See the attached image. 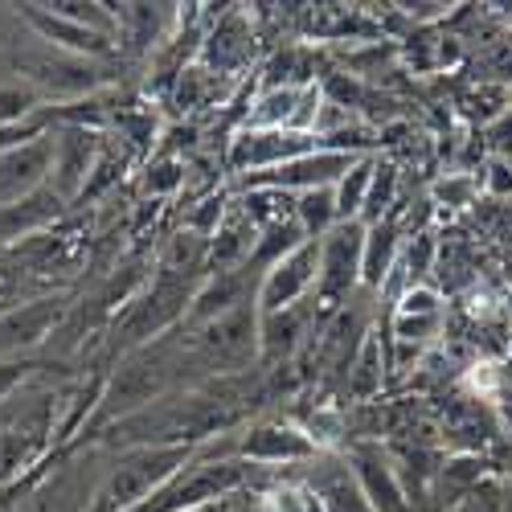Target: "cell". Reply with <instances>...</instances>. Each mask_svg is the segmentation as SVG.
<instances>
[{
    "label": "cell",
    "instance_id": "cell-1",
    "mask_svg": "<svg viewBox=\"0 0 512 512\" xmlns=\"http://www.w3.org/2000/svg\"><path fill=\"white\" fill-rule=\"evenodd\" d=\"M193 447H168V443H136L123 451L111 467L103 484L91 496L87 512H132L144 500H152L160 488L173 484L185 467L193 463Z\"/></svg>",
    "mask_w": 512,
    "mask_h": 512
},
{
    "label": "cell",
    "instance_id": "cell-2",
    "mask_svg": "<svg viewBox=\"0 0 512 512\" xmlns=\"http://www.w3.org/2000/svg\"><path fill=\"white\" fill-rule=\"evenodd\" d=\"M365 259V222H340L320 238V279H316V312L340 308V300L361 287Z\"/></svg>",
    "mask_w": 512,
    "mask_h": 512
},
{
    "label": "cell",
    "instance_id": "cell-3",
    "mask_svg": "<svg viewBox=\"0 0 512 512\" xmlns=\"http://www.w3.org/2000/svg\"><path fill=\"white\" fill-rule=\"evenodd\" d=\"M316 279H320V242L304 238L295 250H287L275 267L263 271L259 287H254V308H259V316H267V312L304 304L316 291Z\"/></svg>",
    "mask_w": 512,
    "mask_h": 512
},
{
    "label": "cell",
    "instance_id": "cell-4",
    "mask_svg": "<svg viewBox=\"0 0 512 512\" xmlns=\"http://www.w3.org/2000/svg\"><path fill=\"white\" fill-rule=\"evenodd\" d=\"M197 353L218 373L246 369L259 357V308L250 304V308H234L218 320H209L197 336Z\"/></svg>",
    "mask_w": 512,
    "mask_h": 512
},
{
    "label": "cell",
    "instance_id": "cell-5",
    "mask_svg": "<svg viewBox=\"0 0 512 512\" xmlns=\"http://www.w3.org/2000/svg\"><path fill=\"white\" fill-rule=\"evenodd\" d=\"M197 287H189V275L185 271H160V279L140 295V300L127 308L123 316V328L132 332V340L140 345V340H152L160 336L168 324H177L189 316V304H193Z\"/></svg>",
    "mask_w": 512,
    "mask_h": 512
},
{
    "label": "cell",
    "instance_id": "cell-6",
    "mask_svg": "<svg viewBox=\"0 0 512 512\" xmlns=\"http://www.w3.org/2000/svg\"><path fill=\"white\" fill-rule=\"evenodd\" d=\"M164 386H168V361H164L160 353H140V357H132V361H127V365L107 381V390L99 394L103 418H115V414H119V418H132V414L156 406L160 394H164Z\"/></svg>",
    "mask_w": 512,
    "mask_h": 512
},
{
    "label": "cell",
    "instance_id": "cell-7",
    "mask_svg": "<svg viewBox=\"0 0 512 512\" xmlns=\"http://www.w3.org/2000/svg\"><path fill=\"white\" fill-rule=\"evenodd\" d=\"M316 148H320L316 132H259V127H242L230 140V168L242 177H254V173L283 168Z\"/></svg>",
    "mask_w": 512,
    "mask_h": 512
},
{
    "label": "cell",
    "instance_id": "cell-8",
    "mask_svg": "<svg viewBox=\"0 0 512 512\" xmlns=\"http://www.w3.org/2000/svg\"><path fill=\"white\" fill-rule=\"evenodd\" d=\"M103 160V140L87 132V123H70L54 132V168H50V189L62 201H74L87 193L95 168Z\"/></svg>",
    "mask_w": 512,
    "mask_h": 512
},
{
    "label": "cell",
    "instance_id": "cell-9",
    "mask_svg": "<svg viewBox=\"0 0 512 512\" xmlns=\"http://www.w3.org/2000/svg\"><path fill=\"white\" fill-rule=\"evenodd\" d=\"M324 91L316 87H267L246 111V127L259 132H316Z\"/></svg>",
    "mask_w": 512,
    "mask_h": 512
},
{
    "label": "cell",
    "instance_id": "cell-10",
    "mask_svg": "<svg viewBox=\"0 0 512 512\" xmlns=\"http://www.w3.org/2000/svg\"><path fill=\"white\" fill-rule=\"evenodd\" d=\"M316 455L320 447L300 422H259L238 435V459L246 463L287 467V463H312Z\"/></svg>",
    "mask_w": 512,
    "mask_h": 512
},
{
    "label": "cell",
    "instance_id": "cell-11",
    "mask_svg": "<svg viewBox=\"0 0 512 512\" xmlns=\"http://www.w3.org/2000/svg\"><path fill=\"white\" fill-rule=\"evenodd\" d=\"M349 472L365 496V504L373 512H410V496H406V484L398 476L394 459L373 447V443H361L349 451Z\"/></svg>",
    "mask_w": 512,
    "mask_h": 512
},
{
    "label": "cell",
    "instance_id": "cell-12",
    "mask_svg": "<svg viewBox=\"0 0 512 512\" xmlns=\"http://www.w3.org/2000/svg\"><path fill=\"white\" fill-rule=\"evenodd\" d=\"M54 168V136H41L17 148H0V205H13L33 197L50 185Z\"/></svg>",
    "mask_w": 512,
    "mask_h": 512
},
{
    "label": "cell",
    "instance_id": "cell-13",
    "mask_svg": "<svg viewBox=\"0 0 512 512\" xmlns=\"http://www.w3.org/2000/svg\"><path fill=\"white\" fill-rule=\"evenodd\" d=\"M66 312L62 295H41L29 304H13L0 312V361H13L17 353H29L33 345L50 336V328H58Z\"/></svg>",
    "mask_w": 512,
    "mask_h": 512
},
{
    "label": "cell",
    "instance_id": "cell-14",
    "mask_svg": "<svg viewBox=\"0 0 512 512\" xmlns=\"http://www.w3.org/2000/svg\"><path fill=\"white\" fill-rule=\"evenodd\" d=\"M25 21H29L41 37H46L54 50H62V54H70V58H99V54L111 50V37H107V33H95V29H87V25H74V21L58 17V13H50L46 5H25Z\"/></svg>",
    "mask_w": 512,
    "mask_h": 512
},
{
    "label": "cell",
    "instance_id": "cell-15",
    "mask_svg": "<svg viewBox=\"0 0 512 512\" xmlns=\"http://www.w3.org/2000/svg\"><path fill=\"white\" fill-rule=\"evenodd\" d=\"M234 308H246V275L242 271H218V275H205L197 295H193V304H189V316L185 324L189 328H205L209 320H218Z\"/></svg>",
    "mask_w": 512,
    "mask_h": 512
},
{
    "label": "cell",
    "instance_id": "cell-16",
    "mask_svg": "<svg viewBox=\"0 0 512 512\" xmlns=\"http://www.w3.org/2000/svg\"><path fill=\"white\" fill-rule=\"evenodd\" d=\"M62 213V197L46 185L37 189L33 197L25 201H13V205H0V242H13V238H33L41 234L54 218Z\"/></svg>",
    "mask_w": 512,
    "mask_h": 512
},
{
    "label": "cell",
    "instance_id": "cell-17",
    "mask_svg": "<svg viewBox=\"0 0 512 512\" xmlns=\"http://www.w3.org/2000/svg\"><path fill=\"white\" fill-rule=\"evenodd\" d=\"M402 259V230L394 218H381L365 226V259H361V283L381 291Z\"/></svg>",
    "mask_w": 512,
    "mask_h": 512
},
{
    "label": "cell",
    "instance_id": "cell-18",
    "mask_svg": "<svg viewBox=\"0 0 512 512\" xmlns=\"http://www.w3.org/2000/svg\"><path fill=\"white\" fill-rule=\"evenodd\" d=\"M250 29H246V21H242V13H230L226 21H218V29L209 33V46L201 50V62H205V70L209 74H230L234 66H242L246 58H250Z\"/></svg>",
    "mask_w": 512,
    "mask_h": 512
},
{
    "label": "cell",
    "instance_id": "cell-19",
    "mask_svg": "<svg viewBox=\"0 0 512 512\" xmlns=\"http://www.w3.org/2000/svg\"><path fill=\"white\" fill-rule=\"evenodd\" d=\"M304 328H308V308L304 304L259 316V357H267V361L291 357L295 349H300Z\"/></svg>",
    "mask_w": 512,
    "mask_h": 512
},
{
    "label": "cell",
    "instance_id": "cell-20",
    "mask_svg": "<svg viewBox=\"0 0 512 512\" xmlns=\"http://www.w3.org/2000/svg\"><path fill=\"white\" fill-rule=\"evenodd\" d=\"M373 168H377V160H373V156H361V160L349 168V173L332 185L340 222H361V209H365V201H369V185H373Z\"/></svg>",
    "mask_w": 512,
    "mask_h": 512
},
{
    "label": "cell",
    "instance_id": "cell-21",
    "mask_svg": "<svg viewBox=\"0 0 512 512\" xmlns=\"http://www.w3.org/2000/svg\"><path fill=\"white\" fill-rule=\"evenodd\" d=\"M295 222H300L304 238H324L328 230L340 226V213H336V193L332 189H308V193H295Z\"/></svg>",
    "mask_w": 512,
    "mask_h": 512
},
{
    "label": "cell",
    "instance_id": "cell-22",
    "mask_svg": "<svg viewBox=\"0 0 512 512\" xmlns=\"http://www.w3.org/2000/svg\"><path fill=\"white\" fill-rule=\"evenodd\" d=\"M484 459L480 455H455L451 463H443V496L451 504H459L463 496H472L484 484Z\"/></svg>",
    "mask_w": 512,
    "mask_h": 512
},
{
    "label": "cell",
    "instance_id": "cell-23",
    "mask_svg": "<svg viewBox=\"0 0 512 512\" xmlns=\"http://www.w3.org/2000/svg\"><path fill=\"white\" fill-rule=\"evenodd\" d=\"M37 107H41V91L33 87L29 78L0 87V132H13V127H21V119H29Z\"/></svg>",
    "mask_w": 512,
    "mask_h": 512
},
{
    "label": "cell",
    "instance_id": "cell-24",
    "mask_svg": "<svg viewBox=\"0 0 512 512\" xmlns=\"http://www.w3.org/2000/svg\"><path fill=\"white\" fill-rule=\"evenodd\" d=\"M394 189H398V168L377 160L373 185H369V201H365V209H361V222H365V226H373V222L386 218V209H390V201H394Z\"/></svg>",
    "mask_w": 512,
    "mask_h": 512
},
{
    "label": "cell",
    "instance_id": "cell-25",
    "mask_svg": "<svg viewBox=\"0 0 512 512\" xmlns=\"http://www.w3.org/2000/svg\"><path fill=\"white\" fill-rule=\"evenodd\" d=\"M349 369H353V373H349V390H353V394L365 398V394H373V390L381 386V373H377V369H381V353H377V340H373V336L361 345V353L349 361Z\"/></svg>",
    "mask_w": 512,
    "mask_h": 512
},
{
    "label": "cell",
    "instance_id": "cell-26",
    "mask_svg": "<svg viewBox=\"0 0 512 512\" xmlns=\"http://www.w3.org/2000/svg\"><path fill=\"white\" fill-rule=\"evenodd\" d=\"M480 189H484V185H480L476 173H451V177H443V181L435 185V201H439V205H451V209H463V205L476 201Z\"/></svg>",
    "mask_w": 512,
    "mask_h": 512
},
{
    "label": "cell",
    "instance_id": "cell-27",
    "mask_svg": "<svg viewBox=\"0 0 512 512\" xmlns=\"http://www.w3.org/2000/svg\"><path fill=\"white\" fill-rule=\"evenodd\" d=\"M394 316H443V295L435 287H426V283H414V287L402 291Z\"/></svg>",
    "mask_w": 512,
    "mask_h": 512
},
{
    "label": "cell",
    "instance_id": "cell-28",
    "mask_svg": "<svg viewBox=\"0 0 512 512\" xmlns=\"http://www.w3.org/2000/svg\"><path fill=\"white\" fill-rule=\"evenodd\" d=\"M484 140H488V148H492V156H500V160H512V103L488 123V132H484Z\"/></svg>",
    "mask_w": 512,
    "mask_h": 512
},
{
    "label": "cell",
    "instance_id": "cell-29",
    "mask_svg": "<svg viewBox=\"0 0 512 512\" xmlns=\"http://www.w3.org/2000/svg\"><path fill=\"white\" fill-rule=\"evenodd\" d=\"M443 316H394V336L398 340H431L439 332Z\"/></svg>",
    "mask_w": 512,
    "mask_h": 512
},
{
    "label": "cell",
    "instance_id": "cell-30",
    "mask_svg": "<svg viewBox=\"0 0 512 512\" xmlns=\"http://www.w3.org/2000/svg\"><path fill=\"white\" fill-rule=\"evenodd\" d=\"M25 463V435L21 431H0V480H9Z\"/></svg>",
    "mask_w": 512,
    "mask_h": 512
},
{
    "label": "cell",
    "instance_id": "cell-31",
    "mask_svg": "<svg viewBox=\"0 0 512 512\" xmlns=\"http://www.w3.org/2000/svg\"><path fill=\"white\" fill-rule=\"evenodd\" d=\"M480 185H484L492 197H512V160L492 156V160H488V168L480 173Z\"/></svg>",
    "mask_w": 512,
    "mask_h": 512
},
{
    "label": "cell",
    "instance_id": "cell-32",
    "mask_svg": "<svg viewBox=\"0 0 512 512\" xmlns=\"http://www.w3.org/2000/svg\"><path fill=\"white\" fill-rule=\"evenodd\" d=\"M181 185V164L177 160H160L156 168H148V189L164 193V189H177Z\"/></svg>",
    "mask_w": 512,
    "mask_h": 512
},
{
    "label": "cell",
    "instance_id": "cell-33",
    "mask_svg": "<svg viewBox=\"0 0 512 512\" xmlns=\"http://www.w3.org/2000/svg\"><path fill=\"white\" fill-rule=\"evenodd\" d=\"M488 70L496 74V78H512V37H500V41H492V50H488Z\"/></svg>",
    "mask_w": 512,
    "mask_h": 512
},
{
    "label": "cell",
    "instance_id": "cell-34",
    "mask_svg": "<svg viewBox=\"0 0 512 512\" xmlns=\"http://www.w3.org/2000/svg\"><path fill=\"white\" fill-rule=\"evenodd\" d=\"M25 373H29V365L25 361H0V402H9L13 398V390L21 386V381H25Z\"/></svg>",
    "mask_w": 512,
    "mask_h": 512
},
{
    "label": "cell",
    "instance_id": "cell-35",
    "mask_svg": "<svg viewBox=\"0 0 512 512\" xmlns=\"http://www.w3.org/2000/svg\"><path fill=\"white\" fill-rule=\"evenodd\" d=\"M254 500V496H250ZM250 500H242V492H234V496H226V500H213V504H193V508H177V512H246V508H254Z\"/></svg>",
    "mask_w": 512,
    "mask_h": 512
}]
</instances>
